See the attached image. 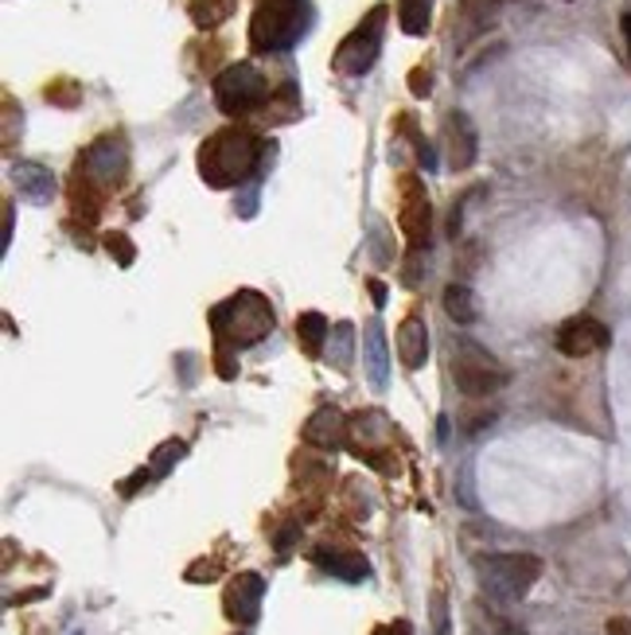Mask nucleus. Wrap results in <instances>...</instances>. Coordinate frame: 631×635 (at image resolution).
Listing matches in <instances>:
<instances>
[{
    "label": "nucleus",
    "mask_w": 631,
    "mask_h": 635,
    "mask_svg": "<svg viewBox=\"0 0 631 635\" xmlns=\"http://www.w3.org/2000/svg\"><path fill=\"white\" fill-rule=\"evenodd\" d=\"M262 157L265 140L257 133L242 129V125H230V129L211 133L199 145V176L211 188H239L262 168Z\"/></svg>",
    "instance_id": "f257e3e1"
},
{
    "label": "nucleus",
    "mask_w": 631,
    "mask_h": 635,
    "mask_svg": "<svg viewBox=\"0 0 631 635\" xmlns=\"http://www.w3.org/2000/svg\"><path fill=\"white\" fill-rule=\"evenodd\" d=\"M273 324H277L273 305L254 289H239L230 300H222L219 308H211V331L214 343H219V356L262 343L273 331Z\"/></svg>",
    "instance_id": "f03ea898"
},
{
    "label": "nucleus",
    "mask_w": 631,
    "mask_h": 635,
    "mask_svg": "<svg viewBox=\"0 0 631 635\" xmlns=\"http://www.w3.org/2000/svg\"><path fill=\"white\" fill-rule=\"evenodd\" d=\"M312 4L308 0H262L250 20V47L257 55H277L308 35Z\"/></svg>",
    "instance_id": "7ed1b4c3"
},
{
    "label": "nucleus",
    "mask_w": 631,
    "mask_h": 635,
    "mask_svg": "<svg viewBox=\"0 0 631 635\" xmlns=\"http://www.w3.org/2000/svg\"><path fill=\"white\" fill-rule=\"evenodd\" d=\"M476 573L495 601H523L541 578V561L534 553H487L476 561Z\"/></svg>",
    "instance_id": "20e7f679"
},
{
    "label": "nucleus",
    "mask_w": 631,
    "mask_h": 635,
    "mask_svg": "<svg viewBox=\"0 0 631 635\" xmlns=\"http://www.w3.org/2000/svg\"><path fill=\"white\" fill-rule=\"evenodd\" d=\"M270 102V83L254 63H234L214 78V106L227 117H246Z\"/></svg>",
    "instance_id": "39448f33"
},
{
    "label": "nucleus",
    "mask_w": 631,
    "mask_h": 635,
    "mask_svg": "<svg viewBox=\"0 0 631 635\" xmlns=\"http://www.w3.org/2000/svg\"><path fill=\"white\" fill-rule=\"evenodd\" d=\"M386 17H390V9H386V4H375V9H370L367 17H362L359 24H355V32L347 35L344 43H339L336 59H332V66H336L339 75L359 78V75H367L370 66H375L378 51H382Z\"/></svg>",
    "instance_id": "423d86ee"
},
{
    "label": "nucleus",
    "mask_w": 631,
    "mask_h": 635,
    "mask_svg": "<svg viewBox=\"0 0 631 635\" xmlns=\"http://www.w3.org/2000/svg\"><path fill=\"white\" fill-rule=\"evenodd\" d=\"M452 379L464 398H492L507 387V371L472 339H460V347L452 351Z\"/></svg>",
    "instance_id": "0eeeda50"
},
{
    "label": "nucleus",
    "mask_w": 631,
    "mask_h": 635,
    "mask_svg": "<svg viewBox=\"0 0 631 635\" xmlns=\"http://www.w3.org/2000/svg\"><path fill=\"white\" fill-rule=\"evenodd\" d=\"M125 176H129V149H125V137H117V133L98 137L91 149L78 157V180L98 188L102 195L122 188Z\"/></svg>",
    "instance_id": "6e6552de"
},
{
    "label": "nucleus",
    "mask_w": 631,
    "mask_h": 635,
    "mask_svg": "<svg viewBox=\"0 0 631 635\" xmlns=\"http://www.w3.org/2000/svg\"><path fill=\"white\" fill-rule=\"evenodd\" d=\"M398 226L410 239V246H429V231H433V203L418 176H402L398 183Z\"/></svg>",
    "instance_id": "1a4fd4ad"
},
{
    "label": "nucleus",
    "mask_w": 631,
    "mask_h": 635,
    "mask_svg": "<svg viewBox=\"0 0 631 635\" xmlns=\"http://www.w3.org/2000/svg\"><path fill=\"white\" fill-rule=\"evenodd\" d=\"M444 152H449V168L452 172H467L476 165L480 157V137H476V125L464 109H452L444 117Z\"/></svg>",
    "instance_id": "9d476101"
},
{
    "label": "nucleus",
    "mask_w": 631,
    "mask_h": 635,
    "mask_svg": "<svg viewBox=\"0 0 631 635\" xmlns=\"http://www.w3.org/2000/svg\"><path fill=\"white\" fill-rule=\"evenodd\" d=\"M608 328L600 320H592V316H574V320H566L558 328V336H554V343H558L561 356L569 359H585L592 356V351H600V347H608Z\"/></svg>",
    "instance_id": "9b49d317"
},
{
    "label": "nucleus",
    "mask_w": 631,
    "mask_h": 635,
    "mask_svg": "<svg viewBox=\"0 0 631 635\" xmlns=\"http://www.w3.org/2000/svg\"><path fill=\"white\" fill-rule=\"evenodd\" d=\"M262 596H265V581L257 573H239L230 581L227 593H222V608L234 624H254L257 612H262Z\"/></svg>",
    "instance_id": "f8f14e48"
},
{
    "label": "nucleus",
    "mask_w": 631,
    "mask_h": 635,
    "mask_svg": "<svg viewBox=\"0 0 631 635\" xmlns=\"http://www.w3.org/2000/svg\"><path fill=\"white\" fill-rule=\"evenodd\" d=\"M495 20H499V0H460L456 24H452L456 47H467L480 35H487V28H495Z\"/></svg>",
    "instance_id": "ddd939ff"
},
{
    "label": "nucleus",
    "mask_w": 631,
    "mask_h": 635,
    "mask_svg": "<svg viewBox=\"0 0 631 635\" xmlns=\"http://www.w3.org/2000/svg\"><path fill=\"white\" fill-rule=\"evenodd\" d=\"M398 359L406 371H421L429 359V324L421 313H410L398 324Z\"/></svg>",
    "instance_id": "4468645a"
},
{
    "label": "nucleus",
    "mask_w": 631,
    "mask_h": 635,
    "mask_svg": "<svg viewBox=\"0 0 631 635\" xmlns=\"http://www.w3.org/2000/svg\"><path fill=\"white\" fill-rule=\"evenodd\" d=\"M304 441L324 448V453H332V448H339L347 441V417L336 405H324V410L312 413L308 425H304Z\"/></svg>",
    "instance_id": "2eb2a0df"
},
{
    "label": "nucleus",
    "mask_w": 631,
    "mask_h": 635,
    "mask_svg": "<svg viewBox=\"0 0 631 635\" xmlns=\"http://www.w3.org/2000/svg\"><path fill=\"white\" fill-rule=\"evenodd\" d=\"M12 183H17L20 195L32 199V203H51V195H55V176L43 165H35V160H20V165L12 168Z\"/></svg>",
    "instance_id": "dca6fc26"
},
{
    "label": "nucleus",
    "mask_w": 631,
    "mask_h": 635,
    "mask_svg": "<svg viewBox=\"0 0 631 635\" xmlns=\"http://www.w3.org/2000/svg\"><path fill=\"white\" fill-rule=\"evenodd\" d=\"M312 558H316V565H320V570H328L332 578L351 581V585L370 573L367 558H362V553H355V550H316Z\"/></svg>",
    "instance_id": "f3484780"
},
{
    "label": "nucleus",
    "mask_w": 631,
    "mask_h": 635,
    "mask_svg": "<svg viewBox=\"0 0 631 635\" xmlns=\"http://www.w3.org/2000/svg\"><path fill=\"white\" fill-rule=\"evenodd\" d=\"M362 363H367V374L378 390L386 387V371H390V356H386V336H382V324L370 320L362 328Z\"/></svg>",
    "instance_id": "a211bd4d"
},
{
    "label": "nucleus",
    "mask_w": 631,
    "mask_h": 635,
    "mask_svg": "<svg viewBox=\"0 0 631 635\" xmlns=\"http://www.w3.org/2000/svg\"><path fill=\"white\" fill-rule=\"evenodd\" d=\"M332 339V324L324 313H301L296 316V343L308 359L324 356V343Z\"/></svg>",
    "instance_id": "6ab92c4d"
},
{
    "label": "nucleus",
    "mask_w": 631,
    "mask_h": 635,
    "mask_svg": "<svg viewBox=\"0 0 631 635\" xmlns=\"http://www.w3.org/2000/svg\"><path fill=\"white\" fill-rule=\"evenodd\" d=\"M444 313H449L452 324L467 328V324H476V297L467 289L464 281H452L449 289H444Z\"/></svg>",
    "instance_id": "aec40b11"
},
{
    "label": "nucleus",
    "mask_w": 631,
    "mask_h": 635,
    "mask_svg": "<svg viewBox=\"0 0 631 635\" xmlns=\"http://www.w3.org/2000/svg\"><path fill=\"white\" fill-rule=\"evenodd\" d=\"M398 24L406 35H425L433 24V0H398Z\"/></svg>",
    "instance_id": "412c9836"
},
{
    "label": "nucleus",
    "mask_w": 631,
    "mask_h": 635,
    "mask_svg": "<svg viewBox=\"0 0 631 635\" xmlns=\"http://www.w3.org/2000/svg\"><path fill=\"white\" fill-rule=\"evenodd\" d=\"M188 12L199 28H219L222 20H230V12H234V0H191Z\"/></svg>",
    "instance_id": "4be33fe9"
},
{
    "label": "nucleus",
    "mask_w": 631,
    "mask_h": 635,
    "mask_svg": "<svg viewBox=\"0 0 631 635\" xmlns=\"http://www.w3.org/2000/svg\"><path fill=\"white\" fill-rule=\"evenodd\" d=\"M183 453H188V445H183V441H165V445L153 453V461H148V472H153V476H165V472L172 468Z\"/></svg>",
    "instance_id": "5701e85b"
},
{
    "label": "nucleus",
    "mask_w": 631,
    "mask_h": 635,
    "mask_svg": "<svg viewBox=\"0 0 631 635\" xmlns=\"http://www.w3.org/2000/svg\"><path fill=\"white\" fill-rule=\"evenodd\" d=\"M332 339H336V351H332V363H336L339 371H347V367H351V339H355L351 324H336V328H332Z\"/></svg>",
    "instance_id": "b1692460"
},
{
    "label": "nucleus",
    "mask_w": 631,
    "mask_h": 635,
    "mask_svg": "<svg viewBox=\"0 0 631 635\" xmlns=\"http://www.w3.org/2000/svg\"><path fill=\"white\" fill-rule=\"evenodd\" d=\"M106 250H109V257H114L117 265H125V269H129V265L137 262V250H133L129 234H122V231L106 234Z\"/></svg>",
    "instance_id": "393cba45"
},
{
    "label": "nucleus",
    "mask_w": 631,
    "mask_h": 635,
    "mask_svg": "<svg viewBox=\"0 0 631 635\" xmlns=\"http://www.w3.org/2000/svg\"><path fill=\"white\" fill-rule=\"evenodd\" d=\"M421 265H429V254L421 246H410V257H406V273H402V285L406 289H418L421 277H425V269Z\"/></svg>",
    "instance_id": "a878e982"
},
{
    "label": "nucleus",
    "mask_w": 631,
    "mask_h": 635,
    "mask_svg": "<svg viewBox=\"0 0 631 635\" xmlns=\"http://www.w3.org/2000/svg\"><path fill=\"white\" fill-rule=\"evenodd\" d=\"M48 98H51V102H59V106H74V102L83 98V94H78V86H74V83L59 78V83H51V86H48Z\"/></svg>",
    "instance_id": "bb28decb"
},
{
    "label": "nucleus",
    "mask_w": 631,
    "mask_h": 635,
    "mask_svg": "<svg viewBox=\"0 0 631 635\" xmlns=\"http://www.w3.org/2000/svg\"><path fill=\"white\" fill-rule=\"evenodd\" d=\"M219 573H222V565H219V561H196V565H191V570H188V581H214V578H219Z\"/></svg>",
    "instance_id": "cd10ccee"
},
{
    "label": "nucleus",
    "mask_w": 631,
    "mask_h": 635,
    "mask_svg": "<svg viewBox=\"0 0 631 635\" xmlns=\"http://www.w3.org/2000/svg\"><path fill=\"white\" fill-rule=\"evenodd\" d=\"M472 195V191H467ZM467 195L460 199V203H452V215H449V239L456 242L460 239V219H464V203H467Z\"/></svg>",
    "instance_id": "c85d7f7f"
},
{
    "label": "nucleus",
    "mask_w": 631,
    "mask_h": 635,
    "mask_svg": "<svg viewBox=\"0 0 631 635\" xmlns=\"http://www.w3.org/2000/svg\"><path fill=\"white\" fill-rule=\"evenodd\" d=\"M418 160L425 165V172H433V168H437V152H433V145H429V140H418Z\"/></svg>",
    "instance_id": "c756f323"
},
{
    "label": "nucleus",
    "mask_w": 631,
    "mask_h": 635,
    "mask_svg": "<svg viewBox=\"0 0 631 635\" xmlns=\"http://www.w3.org/2000/svg\"><path fill=\"white\" fill-rule=\"evenodd\" d=\"M410 91L418 94V98H421V94H429V91H433V83H429V71H413V78H410Z\"/></svg>",
    "instance_id": "7c9ffc66"
},
{
    "label": "nucleus",
    "mask_w": 631,
    "mask_h": 635,
    "mask_svg": "<svg viewBox=\"0 0 631 635\" xmlns=\"http://www.w3.org/2000/svg\"><path fill=\"white\" fill-rule=\"evenodd\" d=\"M608 635H631V620L628 616H612V620H608Z\"/></svg>",
    "instance_id": "2f4dec72"
},
{
    "label": "nucleus",
    "mask_w": 631,
    "mask_h": 635,
    "mask_svg": "<svg viewBox=\"0 0 631 635\" xmlns=\"http://www.w3.org/2000/svg\"><path fill=\"white\" fill-rule=\"evenodd\" d=\"M367 285H370V297H375V305L382 308V305H386V297H390V289H386L382 281H375V277H370Z\"/></svg>",
    "instance_id": "473e14b6"
},
{
    "label": "nucleus",
    "mask_w": 631,
    "mask_h": 635,
    "mask_svg": "<svg viewBox=\"0 0 631 635\" xmlns=\"http://www.w3.org/2000/svg\"><path fill=\"white\" fill-rule=\"evenodd\" d=\"M9 239H12V203L4 207V250H9Z\"/></svg>",
    "instance_id": "72a5a7b5"
},
{
    "label": "nucleus",
    "mask_w": 631,
    "mask_h": 635,
    "mask_svg": "<svg viewBox=\"0 0 631 635\" xmlns=\"http://www.w3.org/2000/svg\"><path fill=\"white\" fill-rule=\"evenodd\" d=\"M375 635H410V627L406 624H393V627H378Z\"/></svg>",
    "instance_id": "f704fd0d"
},
{
    "label": "nucleus",
    "mask_w": 631,
    "mask_h": 635,
    "mask_svg": "<svg viewBox=\"0 0 631 635\" xmlns=\"http://www.w3.org/2000/svg\"><path fill=\"white\" fill-rule=\"evenodd\" d=\"M623 35H628V51H631V17H623Z\"/></svg>",
    "instance_id": "c9c22d12"
}]
</instances>
